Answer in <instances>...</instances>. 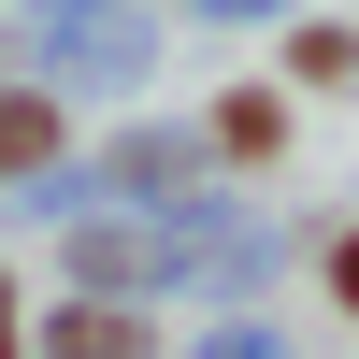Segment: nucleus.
Here are the masks:
<instances>
[{"mask_svg": "<svg viewBox=\"0 0 359 359\" xmlns=\"http://www.w3.org/2000/svg\"><path fill=\"white\" fill-rule=\"evenodd\" d=\"M43 144H57V101H0V172H29Z\"/></svg>", "mask_w": 359, "mask_h": 359, "instance_id": "1", "label": "nucleus"}, {"mask_svg": "<svg viewBox=\"0 0 359 359\" xmlns=\"http://www.w3.org/2000/svg\"><path fill=\"white\" fill-rule=\"evenodd\" d=\"M57 359H144L130 316H57Z\"/></svg>", "mask_w": 359, "mask_h": 359, "instance_id": "2", "label": "nucleus"}, {"mask_svg": "<svg viewBox=\"0 0 359 359\" xmlns=\"http://www.w3.org/2000/svg\"><path fill=\"white\" fill-rule=\"evenodd\" d=\"M201 359H273V345H245V331H230V345H201Z\"/></svg>", "mask_w": 359, "mask_h": 359, "instance_id": "3", "label": "nucleus"}, {"mask_svg": "<svg viewBox=\"0 0 359 359\" xmlns=\"http://www.w3.org/2000/svg\"><path fill=\"white\" fill-rule=\"evenodd\" d=\"M345 302H359V245H345Z\"/></svg>", "mask_w": 359, "mask_h": 359, "instance_id": "4", "label": "nucleus"}, {"mask_svg": "<svg viewBox=\"0 0 359 359\" xmlns=\"http://www.w3.org/2000/svg\"><path fill=\"white\" fill-rule=\"evenodd\" d=\"M0 316H15V302H0ZM0 359H15V331H0Z\"/></svg>", "mask_w": 359, "mask_h": 359, "instance_id": "5", "label": "nucleus"}]
</instances>
